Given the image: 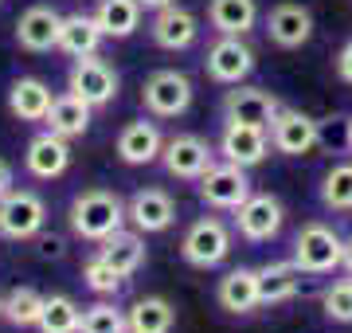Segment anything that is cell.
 I'll return each mask as SVG.
<instances>
[{
	"label": "cell",
	"mask_w": 352,
	"mask_h": 333,
	"mask_svg": "<svg viewBox=\"0 0 352 333\" xmlns=\"http://www.w3.org/2000/svg\"><path fill=\"white\" fill-rule=\"evenodd\" d=\"M71 231L87 244H102L106 235H113L118 228H126V200L110 189H87L71 200Z\"/></svg>",
	"instance_id": "1"
},
{
	"label": "cell",
	"mask_w": 352,
	"mask_h": 333,
	"mask_svg": "<svg viewBox=\"0 0 352 333\" xmlns=\"http://www.w3.org/2000/svg\"><path fill=\"white\" fill-rule=\"evenodd\" d=\"M294 263L302 275H333L344 263V239L329 224H305L294 235Z\"/></svg>",
	"instance_id": "2"
},
{
	"label": "cell",
	"mask_w": 352,
	"mask_h": 333,
	"mask_svg": "<svg viewBox=\"0 0 352 333\" xmlns=\"http://www.w3.org/2000/svg\"><path fill=\"white\" fill-rule=\"evenodd\" d=\"M180 255H184L188 267H200V270L219 267V263L231 255V228L215 216L192 219V228L184 231V239H180Z\"/></svg>",
	"instance_id": "3"
},
{
	"label": "cell",
	"mask_w": 352,
	"mask_h": 333,
	"mask_svg": "<svg viewBox=\"0 0 352 333\" xmlns=\"http://www.w3.org/2000/svg\"><path fill=\"white\" fill-rule=\"evenodd\" d=\"M118 87H122L118 71H113L106 59H98V55H82V59H75V63H71L67 90H71V94H78L82 103H90L94 110H98V106H110L113 98H118Z\"/></svg>",
	"instance_id": "4"
},
{
	"label": "cell",
	"mask_w": 352,
	"mask_h": 333,
	"mask_svg": "<svg viewBox=\"0 0 352 333\" xmlns=\"http://www.w3.org/2000/svg\"><path fill=\"white\" fill-rule=\"evenodd\" d=\"M43 224H47L43 196L28 193V189H12L0 196V235L4 239H36Z\"/></svg>",
	"instance_id": "5"
},
{
	"label": "cell",
	"mask_w": 352,
	"mask_h": 333,
	"mask_svg": "<svg viewBox=\"0 0 352 333\" xmlns=\"http://www.w3.org/2000/svg\"><path fill=\"white\" fill-rule=\"evenodd\" d=\"M192 78L180 71H153L141 87V103L153 118H180L192 106Z\"/></svg>",
	"instance_id": "6"
},
{
	"label": "cell",
	"mask_w": 352,
	"mask_h": 333,
	"mask_svg": "<svg viewBox=\"0 0 352 333\" xmlns=\"http://www.w3.org/2000/svg\"><path fill=\"white\" fill-rule=\"evenodd\" d=\"M251 177L243 165H231V161H215L208 165V173L200 177V200L208 208H223V212H235V208L251 196Z\"/></svg>",
	"instance_id": "7"
},
{
	"label": "cell",
	"mask_w": 352,
	"mask_h": 333,
	"mask_svg": "<svg viewBox=\"0 0 352 333\" xmlns=\"http://www.w3.org/2000/svg\"><path fill=\"white\" fill-rule=\"evenodd\" d=\"M266 133H270V149H278V153H286V157H309L321 145V126L309 114L286 110V106L274 114Z\"/></svg>",
	"instance_id": "8"
},
{
	"label": "cell",
	"mask_w": 352,
	"mask_h": 333,
	"mask_svg": "<svg viewBox=\"0 0 352 333\" xmlns=\"http://www.w3.org/2000/svg\"><path fill=\"white\" fill-rule=\"evenodd\" d=\"M282 200L270 193H251L235 208V231H239L247 244H266V239H274L278 231H282Z\"/></svg>",
	"instance_id": "9"
},
{
	"label": "cell",
	"mask_w": 352,
	"mask_h": 333,
	"mask_svg": "<svg viewBox=\"0 0 352 333\" xmlns=\"http://www.w3.org/2000/svg\"><path fill=\"white\" fill-rule=\"evenodd\" d=\"M204 67H208V78H215L219 87H235L254 71V52L243 36H219L208 47Z\"/></svg>",
	"instance_id": "10"
},
{
	"label": "cell",
	"mask_w": 352,
	"mask_h": 333,
	"mask_svg": "<svg viewBox=\"0 0 352 333\" xmlns=\"http://www.w3.org/2000/svg\"><path fill=\"white\" fill-rule=\"evenodd\" d=\"M161 165L168 169V177L200 180L208 173V165H215V149L204 138H196V133H176V138L164 141Z\"/></svg>",
	"instance_id": "11"
},
{
	"label": "cell",
	"mask_w": 352,
	"mask_h": 333,
	"mask_svg": "<svg viewBox=\"0 0 352 333\" xmlns=\"http://www.w3.org/2000/svg\"><path fill=\"white\" fill-rule=\"evenodd\" d=\"M282 110L270 90L263 87H247V83H235V90H227L223 94V118L227 122H243V126H270L274 114Z\"/></svg>",
	"instance_id": "12"
},
{
	"label": "cell",
	"mask_w": 352,
	"mask_h": 333,
	"mask_svg": "<svg viewBox=\"0 0 352 333\" xmlns=\"http://www.w3.org/2000/svg\"><path fill=\"white\" fill-rule=\"evenodd\" d=\"M266 36H270V43L282 47V52L305 47L309 36H314V12H309L305 4H294V0L274 4L270 16H266Z\"/></svg>",
	"instance_id": "13"
},
{
	"label": "cell",
	"mask_w": 352,
	"mask_h": 333,
	"mask_svg": "<svg viewBox=\"0 0 352 333\" xmlns=\"http://www.w3.org/2000/svg\"><path fill=\"white\" fill-rule=\"evenodd\" d=\"M219 153L231 165L254 169L263 165L266 153H270V133L263 126H243V122H227L223 133H219Z\"/></svg>",
	"instance_id": "14"
},
{
	"label": "cell",
	"mask_w": 352,
	"mask_h": 333,
	"mask_svg": "<svg viewBox=\"0 0 352 333\" xmlns=\"http://www.w3.org/2000/svg\"><path fill=\"white\" fill-rule=\"evenodd\" d=\"M126 219L141 235H157V231H168L176 219V200L164 189H141L126 200Z\"/></svg>",
	"instance_id": "15"
},
{
	"label": "cell",
	"mask_w": 352,
	"mask_h": 333,
	"mask_svg": "<svg viewBox=\"0 0 352 333\" xmlns=\"http://www.w3.org/2000/svg\"><path fill=\"white\" fill-rule=\"evenodd\" d=\"M149 36H153L157 47H164V52H188L192 43H196V36H200V20H196L188 8L168 4L161 12H153Z\"/></svg>",
	"instance_id": "16"
},
{
	"label": "cell",
	"mask_w": 352,
	"mask_h": 333,
	"mask_svg": "<svg viewBox=\"0 0 352 333\" xmlns=\"http://www.w3.org/2000/svg\"><path fill=\"white\" fill-rule=\"evenodd\" d=\"M24 165H28V173H32L36 180L63 177L67 169H71V141L59 138V133H51V129H43L39 138L28 141Z\"/></svg>",
	"instance_id": "17"
},
{
	"label": "cell",
	"mask_w": 352,
	"mask_h": 333,
	"mask_svg": "<svg viewBox=\"0 0 352 333\" xmlns=\"http://www.w3.org/2000/svg\"><path fill=\"white\" fill-rule=\"evenodd\" d=\"M59 24H63V16L55 12V8L36 4V8H28L16 20V43L32 55H43L51 47H59Z\"/></svg>",
	"instance_id": "18"
},
{
	"label": "cell",
	"mask_w": 352,
	"mask_h": 333,
	"mask_svg": "<svg viewBox=\"0 0 352 333\" xmlns=\"http://www.w3.org/2000/svg\"><path fill=\"white\" fill-rule=\"evenodd\" d=\"M161 149H164V138L157 122H129L122 133H118V157L126 161V165H153V161H161Z\"/></svg>",
	"instance_id": "19"
},
{
	"label": "cell",
	"mask_w": 352,
	"mask_h": 333,
	"mask_svg": "<svg viewBox=\"0 0 352 333\" xmlns=\"http://www.w3.org/2000/svg\"><path fill=\"white\" fill-rule=\"evenodd\" d=\"M302 290V270L294 259H278L258 267V306H282Z\"/></svg>",
	"instance_id": "20"
},
{
	"label": "cell",
	"mask_w": 352,
	"mask_h": 333,
	"mask_svg": "<svg viewBox=\"0 0 352 333\" xmlns=\"http://www.w3.org/2000/svg\"><path fill=\"white\" fill-rule=\"evenodd\" d=\"M98 255L110 263L122 279H129V275H138L141 263H145V235H141L138 228L126 231V228H118L113 235H106L98 244Z\"/></svg>",
	"instance_id": "21"
},
{
	"label": "cell",
	"mask_w": 352,
	"mask_h": 333,
	"mask_svg": "<svg viewBox=\"0 0 352 333\" xmlns=\"http://www.w3.org/2000/svg\"><path fill=\"white\" fill-rule=\"evenodd\" d=\"M102 28L94 16L87 12H71L63 16V24H59V52L71 55V59H82V55H98L102 47Z\"/></svg>",
	"instance_id": "22"
},
{
	"label": "cell",
	"mask_w": 352,
	"mask_h": 333,
	"mask_svg": "<svg viewBox=\"0 0 352 333\" xmlns=\"http://www.w3.org/2000/svg\"><path fill=\"white\" fill-rule=\"evenodd\" d=\"M219 306L227 314H251L258 306V267H235L219 279Z\"/></svg>",
	"instance_id": "23"
},
{
	"label": "cell",
	"mask_w": 352,
	"mask_h": 333,
	"mask_svg": "<svg viewBox=\"0 0 352 333\" xmlns=\"http://www.w3.org/2000/svg\"><path fill=\"white\" fill-rule=\"evenodd\" d=\"M208 24L219 36H247L258 24V0H208Z\"/></svg>",
	"instance_id": "24"
},
{
	"label": "cell",
	"mask_w": 352,
	"mask_h": 333,
	"mask_svg": "<svg viewBox=\"0 0 352 333\" xmlns=\"http://www.w3.org/2000/svg\"><path fill=\"white\" fill-rule=\"evenodd\" d=\"M51 87L43 78H16L12 87H8V110H12L20 122H43L51 110Z\"/></svg>",
	"instance_id": "25"
},
{
	"label": "cell",
	"mask_w": 352,
	"mask_h": 333,
	"mask_svg": "<svg viewBox=\"0 0 352 333\" xmlns=\"http://www.w3.org/2000/svg\"><path fill=\"white\" fill-rule=\"evenodd\" d=\"M90 110H94V106L82 103L78 94H71V90H67V94H59V98L51 103V110H47V118H43V122H47L51 133H59V138L71 141V138H82V133L90 129Z\"/></svg>",
	"instance_id": "26"
},
{
	"label": "cell",
	"mask_w": 352,
	"mask_h": 333,
	"mask_svg": "<svg viewBox=\"0 0 352 333\" xmlns=\"http://www.w3.org/2000/svg\"><path fill=\"white\" fill-rule=\"evenodd\" d=\"M141 0H98L94 20L106 39H129L141 28Z\"/></svg>",
	"instance_id": "27"
},
{
	"label": "cell",
	"mask_w": 352,
	"mask_h": 333,
	"mask_svg": "<svg viewBox=\"0 0 352 333\" xmlns=\"http://www.w3.org/2000/svg\"><path fill=\"white\" fill-rule=\"evenodd\" d=\"M129 333H173L176 325V310L168 298L153 294V298H138L133 306L126 310Z\"/></svg>",
	"instance_id": "28"
},
{
	"label": "cell",
	"mask_w": 352,
	"mask_h": 333,
	"mask_svg": "<svg viewBox=\"0 0 352 333\" xmlns=\"http://www.w3.org/2000/svg\"><path fill=\"white\" fill-rule=\"evenodd\" d=\"M82 310L71 294H47L43 298V314H39V333H78Z\"/></svg>",
	"instance_id": "29"
},
{
	"label": "cell",
	"mask_w": 352,
	"mask_h": 333,
	"mask_svg": "<svg viewBox=\"0 0 352 333\" xmlns=\"http://www.w3.org/2000/svg\"><path fill=\"white\" fill-rule=\"evenodd\" d=\"M43 298L47 294H39L36 286H16V290H8V294H4V321H12V325H20V330L39 325Z\"/></svg>",
	"instance_id": "30"
},
{
	"label": "cell",
	"mask_w": 352,
	"mask_h": 333,
	"mask_svg": "<svg viewBox=\"0 0 352 333\" xmlns=\"http://www.w3.org/2000/svg\"><path fill=\"white\" fill-rule=\"evenodd\" d=\"M321 204L329 212H352V161H340L321 177Z\"/></svg>",
	"instance_id": "31"
},
{
	"label": "cell",
	"mask_w": 352,
	"mask_h": 333,
	"mask_svg": "<svg viewBox=\"0 0 352 333\" xmlns=\"http://www.w3.org/2000/svg\"><path fill=\"white\" fill-rule=\"evenodd\" d=\"M78 333H129L126 310H118L113 302H94V306L82 310V321H78Z\"/></svg>",
	"instance_id": "32"
},
{
	"label": "cell",
	"mask_w": 352,
	"mask_h": 333,
	"mask_svg": "<svg viewBox=\"0 0 352 333\" xmlns=\"http://www.w3.org/2000/svg\"><path fill=\"white\" fill-rule=\"evenodd\" d=\"M321 310H325L329 321L352 325V275H349V279H337L333 286H325V294H321Z\"/></svg>",
	"instance_id": "33"
},
{
	"label": "cell",
	"mask_w": 352,
	"mask_h": 333,
	"mask_svg": "<svg viewBox=\"0 0 352 333\" xmlns=\"http://www.w3.org/2000/svg\"><path fill=\"white\" fill-rule=\"evenodd\" d=\"M82 279H87V286L94 290V294H102V298L118 294V290H122V282H126L102 255H94V259H87V263H82Z\"/></svg>",
	"instance_id": "34"
},
{
	"label": "cell",
	"mask_w": 352,
	"mask_h": 333,
	"mask_svg": "<svg viewBox=\"0 0 352 333\" xmlns=\"http://www.w3.org/2000/svg\"><path fill=\"white\" fill-rule=\"evenodd\" d=\"M337 75H340V83H349L352 87V39L337 52Z\"/></svg>",
	"instance_id": "35"
},
{
	"label": "cell",
	"mask_w": 352,
	"mask_h": 333,
	"mask_svg": "<svg viewBox=\"0 0 352 333\" xmlns=\"http://www.w3.org/2000/svg\"><path fill=\"white\" fill-rule=\"evenodd\" d=\"M39 255H63V239H55V235H47V239H39Z\"/></svg>",
	"instance_id": "36"
},
{
	"label": "cell",
	"mask_w": 352,
	"mask_h": 333,
	"mask_svg": "<svg viewBox=\"0 0 352 333\" xmlns=\"http://www.w3.org/2000/svg\"><path fill=\"white\" fill-rule=\"evenodd\" d=\"M12 193V165L8 161H0V196Z\"/></svg>",
	"instance_id": "37"
},
{
	"label": "cell",
	"mask_w": 352,
	"mask_h": 333,
	"mask_svg": "<svg viewBox=\"0 0 352 333\" xmlns=\"http://www.w3.org/2000/svg\"><path fill=\"white\" fill-rule=\"evenodd\" d=\"M168 4H176V0H141V8H149V12H161Z\"/></svg>",
	"instance_id": "38"
},
{
	"label": "cell",
	"mask_w": 352,
	"mask_h": 333,
	"mask_svg": "<svg viewBox=\"0 0 352 333\" xmlns=\"http://www.w3.org/2000/svg\"><path fill=\"white\" fill-rule=\"evenodd\" d=\"M340 267H344V270L352 275V235L344 239V263H340Z\"/></svg>",
	"instance_id": "39"
},
{
	"label": "cell",
	"mask_w": 352,
	"mask_h": 333,
	"mask_svg": "<svg viewBox=\"0 0 352 333\" xmlns=\"http://www.w3.org/2000/svg\"><path fill=\"white\" fill-rule=\"evenodd\" d=\"M344 145L352 149V118H349V126H344Z\"/></svg>",
	"instance_id": "40"
},
{
	"label": "cell",
	"mask_w": 352,
	"mask_h": 333,
	"mask_svg": "<svg viewBox=\"0 0 352 333\" xmlns=\"http://www.w3.org/2000/svg\"><path fill=\"white\" fill-rule=\"evenodd\" d=\"M0 318H4V294H0Z\"/></svg>",
	"instance_id": "41"
}]
</instances>
